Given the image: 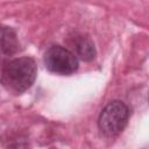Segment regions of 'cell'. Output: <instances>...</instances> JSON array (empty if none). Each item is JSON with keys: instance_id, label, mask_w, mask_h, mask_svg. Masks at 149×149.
<instances>
[{"instance_id": "6da1fadb", "label": "cell", "mask_w": 149, "mask_h": 149, "mask_svg": "<svg viewBox=\"0 0 149 149\" xmlns=\"http://www.w3.org/2000/svg\"><path fill=\"white\" fill-rule=\"evenodd\" d=\"M36 74L35 61L30 57H19L5 63L1 71V81L6 90L20 94L31 87Z\"/></svg>"}, {"instance_id": "7a4b0ae2", "label": "cell", "mask_w": 149, "mask_h": 149, "mask_svg": "<svg viewBox=\"0 0 149 149\" xmlns=\"http://www.w3.org/2000/svg\"><path fill=\"white\" fill-rule=\"evenodd\" d=\"M129 114V108L123 101L113 100L108 102L102 108L98 119V126L101 134L106 137L119 135L127 126Z\"/></svg>"}, {"instance_id": "3957f363", "label": "cell", "mask_w": 149, "mask_h": 149, "mask_svg": "<svg viewBox=\"0 0 149 149\" xmlns=\"http://www.w3.org/2000/svg\"><path fill=\"white\" fill-rule=\"evenodd\" d=\"M44 64L50 72L62 76L72 74L79 65L73 51L61 45H52L45 51Z\"/></svg>"}, {"instance_id": "277c9868", "label": "cell", "mask_w": 149, "mask_h": 149, "mask_svg": "<svg viewBox=\"0 0 149 149\" xmlns=\"http://www.w3.org/2000/svg\"><path fill=\"white\" fill-rule=\"evenodd\" d=\"M71 49L73 50V54L78 56L83 61H92L95 56V48L92 42V40L85 35L77 34L70 40Z\"/></svg>"}, {"instance_id": "5b68a950", "label": "cell", "mask_w": 149, "mask_h": 149, "mask_svg": "<svg viewBox=\"0 0 149 149\" xmlns=\"http://www.w3.org/2000/svg\"><path fill=\"white\" fill-rule=\"evenodd\" d=\"M1 50L3 55H13L19 50L16 33L13 28L3 26L1 28Z\"/></svg>"}]
</instances>
